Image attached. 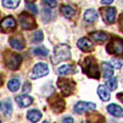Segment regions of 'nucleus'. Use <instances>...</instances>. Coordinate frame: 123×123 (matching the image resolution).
<instances>
[{"label": "nucleus", "mask_w": 123, "mask_h": 123, "mask_svg": "<svg viewBox=\"0 0 123 123\" xmlns=\"http://www.w3.org/2000/svg\"><path fill=\"white\" fill-rule=\"evenodd\" d=\"M27 7L29 8V10H31V12H33V13H37L38 12L37 6L35 4H27Z\"/></svg>", "instance_id": "nucleus-34"}, {"label": "nucleus", "mask_w": 123, "mask_h": 123, "mask_svg": "<svg viewBox=\"0 0 123 123\" xmlns=\"http://www.w3.org/2000/svg\"><path fill=\"white\" fill-rule=\"evenodd\" d=\"M48 66L44 63H39L34 66L32 72L30 74V78L32 79H38L41 78V77H44L48 74Z\"/></svg>", "instance_id": "nucleus-9"}, {"label": "nucleus", "mask_w": 123, "mask_h": 123, "mask_svg": "<svg viewBox=\"0 0 123 123\" xmlns=\"http://www.w3.org/2000/svg\"><path fill=\"white\" fill-rule=\"evenodd\" d=\"M9 44L12 48L17 49V50H21V49L25 47L26 42H25L24 37L21 34H18V35H15L9 38Z\"/></svg>", "instance_id": "nucleus-13"}, {"label": "nucleus", "mask_w": 123, "mask_h": 123, "mask_svg": "<svg viewBox=\"0 0 123 123\" xmlns=\"http://www.w3.org/2000/svg\"><path fill=\"white\" fill-rule=\"evenodd\" d=\"M45 4H47L48 6H50V7H56L57 5V1L56 0H42Z\"/></svg>", "instance_id": "nucleus-32"}, {"label": "nucleus", "mask_w": 123, "mask_h": 123, "mask_svg": "<svg viewBox=\"0 0 123 123\" xmlns=\"http://www.w3.org/2000/svg\"><path fill=\"white\" fill-rule=\"evenodd\" d=\"M98 94L99 98H101L103 102L110 101V98H111L110 91L105 85H98Z\"/></svg>", "instance_id": "nucleus-20"}, {"label": "nucleus", "mask_w": 123, "mask_h": 123, "mask_svg": "<svg viewBox=\"0 0 123 123\" xmlns=\"http://www.w3.org/2000/svg\"><path fill=\"white\" fill-rule=\"evenodd\" d=\"M18 21H20L22 29L24 30H33L37 28V23L35 22V18L32 14H30L27 11H23L18 15Z\"/></svg>", "instance_id": "nucleus-7"}, {"label": "nucleus", "mask_w": 123, "mask_h": 123, "mask_svg": "<svg viewBox=\"0 0 123 123\" xmlns=\"http://www.w3.org/2000/svg\"><path fill=\"white\" fill-rule=\"evenodd\" d=\"M32 52H33L35 55L46 56V55H48V49H47V48H45L44 46L39 45V46H37V47L33 48V49H32Z\"/></svg>", "instance_id": "nucleus-25"}, {"label": "nucleus", "mask_w": 123, "mask_h": 123, "mask_svg": "<svg viewBox=\"0 0 123 123\" xmlns=\"http://www.w3.org/2000/svg\"><path fill=\"white\" fill-rule=\"evenodd\" d=\"M57 73L61 76H65L68 74H74V73H76V66L75 65H63L62 67L59 68Z\"/></svg>", "instance_id": "nucleus-18"}, {"label": "nucleus", "mask_w": 123, "mask_h": 123, "mask_svg": "<svg viewBox=\"0 0 123 123\" xmlns=\"http://www.w3.org/2000/svg\"><path fill=\"white\" fill-rule=\"evenodd\" d=\"M20 2H21V0H2V5L6 7V8L13 9L18 6Z\"/></svg>", "instance_id": "nucleus-24"}, {"label": "nucleus", "mask_w": 123, "mask_h": 123, "mask_svg": "<svg viewBox=\"0 0 123 123\" xmlns=\"http://www.w3.org/2000/svg\"><path fill=\"white\" fill-rule=\"evenodd\" d=\"M47 103L55 113H63L66 109V103L62 98V95L59 93H53L50 97H48Z\"/></svg>", "instance_id": "nucleus-5"}, {"label": "nucleus", "mask_w": 123, "mask_h": 123, "mask_svg": "<svg viewBox=\"0 0 123 123\" xmlns=\"http://www.w3.org/2000/svg\"><path fill=\"white\" fill-rule=\"evenodd\" d=\"M107 110L111 115H113L114 117H123V109L120 107L116 105V104H110L109 106L107 107Z\"/></svg>", "instance_id": "nucleus-15"}, {"label": "nucleus", "mask_w": 123, "mask_h": 123, "mask_svg": "<svg viewBox=\"0 0 123 123\" xmlns=\"http://www.w3.org/2000/svg\"><path fill=\"white\" fill-rule=\"evenodd\" d=\"M118 27L119 30L123 33V12L119 14V18H118Z\"/></svg>", "instance_id": "nucleus-33"}, {"label": "nucleus", "mask_w": 123, "mask_h": 123, "mask_svg": "<svg viewBox=\"0 0 123 123\" xmlns=\"http://www.w3.org/2000/svg\"><path fill=\"white\" fill-rule=\"evenodd\" d=\"M15 102L18 103V105L21 108H27L33 103V98L29 97V95L23 94V95H18V97L15 98Z\"/></svg>", "instance_id": "nucleus-16"}, {"label": "nucleus", "mask_w": 123, "mask_h": 123, "mask_svg": "<svg viewBox=\"0 0 123 123\" xmlns=\"http://www.w3.org/2000/svg\"><path fill=\"white\" fill-rule=\"evenodd\" d=\"M102 68H103V75L104 78H111L114 74V70H113V66L108 62H104L102 64Z\"/></svg>", "instance_id": "nucleus-21"}, {"label": "nucleus", "mask_w": 123, "mask_h": 123, "mask_svg": "<svg viewBox=\"0 0 123 123\" xmlns=\"http://www.w3.org/2000/svg\"><path fill=\"white\" fill-rule=\"evenodd\" d=\"M15 28H17V22L11 15L5 17L3 20L0 21V31L2 33H9Z\"/></svg>", "instance_id": "nucleus-10"}, {"label": "nucleus", "mask_w": 123, "mask_h": 123, "mask_svg": "<svg viewBox=\"0 0 123 123\" xmlns=\"http://www.w3.org/2000/svg\"><path fill=\"white\" fill-rule=\"evenodd\" d=\"M97 108V105L94 103L90 102H78L74 107V111L78 114H82L86 111H91Z\"/></svg>", "instance_id": "nucleus-11"}, {"label": "nucleus", "mask_w": 123, "mask_h": 123, "mask_svg": "<svg viewBox=\"0 0 123 123\" xmlns=\"http://www.w3.org/2000/svg\"><path fill=\"white\" fill-rule=\"evenodd\" d=\"M63 123H74V119L72 117H65L63 119Z\"/></svg>", "instance_id": "nucleus-35"}, {"label": "nucleus", "mask_w": 123, "mask_h": 123, "mask_svg": "<svg viewBox=\"0 0 123 123\" xmlns=\"http://www.w3.org/2000/svg\"><path fill=\"white\" fill-rule=\"evenodd\" d=\"M7 86H8V89L10 91H17L18 88H20L21 86V84H20V80H18V78H12L11 80H9V82L8 84H7Z\"/></svg>", "instance_id": "nucleus-26"}, {"label": "nucleus", "mask_w": 123, "mask_h": 123, "mask_svg": "<svg viewBox=\"0 0 123 123\" xmlns=\"http://www.w3.org/2000/svg\"><path fill=\"white\" fill-rule=\"evenodd\" d=\"M98 12L94 9H92V8L86 9L85 12H84V21H85L86 23H89V24L94 23L95 21L98 20Z\"/></svg>", "instance_id": "nucleus-17"}, {"label": "nucleus", "mask_w": 123, "mask_h": 123, "mask_svg": "<svg viewBox=\"0 0 123 123\" xmlns=\"http://www.w3.org/2000/svg\"><path fill=\"white\" fill-rule=\"evenodd\" d=\"M41 117H42L41 112L38 110H35V109L30 110V111H28V113H27V118H28L32 123L38 122L41 119Z\"/></svg>", "instance_id": "nucleus-22"}, {"label": "nucleus", "mask_w": 123, "mask_h": 123, "mask_svg": "<svg viewBox=\"0 0 123 123\" xmlns=\"http://www.w3.org/2000/svg\"><path fill=\"white\" fill-rule=\"evenodd\" d=\"M0 123H1V120H0Z\"/></svg>", "instance_id": "nucleus-42"}, {"label": "nucleus", "mask_w": 123, "mask_h": 123, "mask_svg": "<svg viewBox=\"0 0 123 123\" xmlns=\"http://www.w3.org/2000/svg\"><path fill=\"white\" fill-rule=\"evenodd\" d=\"M80 65H81L83 72L89 78H93V79L101 78V72H99V69H98V66L97 64V61H95L94 56L88 55L86 57H84Z\"/></svg>", "instance_id": "nucleus-1"}, {"label": "nucleus", "mask_w": 123, "mask_h": 123, "mask_svg": "<svg viewBox=\"0 0 123 123\" xmlns=\"http://www.w3.org/2000/svg\"><path fill=\"white\" fill-rule=\"evenodd\" d=\"M43 33H42V31L40 30H37L35 33H34L33 35V39L32 41L34 42V43H39V42H41L42 40H43Z\"/></svg>", "instance_id": "nucleus-29"}, {"label": "nucleus", "mask_w": 123, "mask_h": 123, "mask_svg": "<svg viewBox=\"0 0 123 123\" xmlns=\"http://www.w3.org/2000/svg\"><path fill=\"white\" fill-rule=\"evenodd\" d=\"M99 12H101L103 20L105 21L106 24H114L115 20H116V12H117L115 7H111V6L102 7L99 9Z\"/></svg>", "instance_id": "nucleus-8"}, {"label": "nucleus", "mask_w": 123, "mask_h": 123, "mask_svg": "<svg viewBox=\"0 0 123 123\" xmlns=\"http://www.w3.org/2000/svg\"><path fill=\"white\" fill-rule=\"evenodd\" d=\"M0 107H1V104H0Z\"/></svg>", "instance_id": "nucleus-41"}, {"label": "nucleus", "mask_w": 123, "mask_h": 123, "mask_svg": "<svg viewBox=\"0 0 123 123\" xmlns=\"http://www.w3.org/2000/svg\"><path fill=\"white\" fill-rule=\"evenodd\" d=\"M114 1V0H102V4H106V5H108V4H111Z\"/></svg>", "instance_id": "nucleus-37"}, {"label": "nucleus", "mask_w": 123, "mask_h": 123, "mask_svg": "<svg viewBox=\"0 0 123 123\" xmlns=\"http://www.w3.org/2000/svg\"><path fill=\"white\" fill-rule=\"evenodd\" d=\"M31 89H32V87H31V83L29 81H26L24 83V86H23V88H22L23 93H29V92L31 91Z\"/></svg>", "instance_id": "nucleus-31"}, {"label": "nucleus", "mask_w": 123, "mask_h": 123, "mask_svg": "<svg viewBox=\"0 0 123 123\" xmlns=\"http://www.w3.org/2000/svg\"><path fill=\"white\" fill-rule=\"evenodd\" d=\"M3 60H4V64L6 68H8L9 70L17 71L18 70L21 64H22V56L18 53L12 52L10 50H5L3 53Z\"/></svg>", "instance_id": "nucleus-3"}, {"label": "nucleus", "mask_w": 123, "mask_h": 123, "mask_svg": "<svg viewBox=\"0 0 123 123\" xmlns=\"http://www.w3.org/2000/svg\"><path fill=\"white\" fill-rule=\"evenodd\" d=\"M57 86L62 91V94L65 97H69L72 95L76 90V82L71 78H61L57 79Z\"/></svg>", "instance_id": "nucleus-4"}, {"label": "nucleus", "mask_w": 123, "mask_h": 123, "mask_svg": "<svg viewBox=\"0 0 123 123\" xmlns=\"http://www.w3.org/2000/svg\"><path fill=\"white\" fill-rule=\"evenodd\" d=\"M82 123H86V122H82Z\"/></svg>", "instance_id": "nucleus-40"}, {"label": "nucleus", "mask_w": 123, "mask_h": 123, "mask_svg": "<svg viewBox=\"0 0 123 123\" xmlns=\"http://www.w3.org/2000/svg\"><path fill=\"white\" fill-rule=\"evenodd\" d=\"M77 46L81 49L84 52H90L94 49V45L93 43L90 41V39H88L87 37H82L80 38L77 42Z\"/></svg>", "instance_id": "nucleus-12"}, {"label": "nucleus", "mask_w": 123, "mask_h": 123, "mask_svg": "<svg viewBox=\"0 0 123 123\" xmlns=\"http://www.w3.org/2000/svg\"><path fill=\"white\" fill-rule=\"evenodd\" d=\"M3 82H4V79H3V75L0 73V86L3 85Z\"/></svg>", "instance_id": "nucleus-38"}, {"label": "nucleus", "mask_w": 123, "mask_h": 123, "mask_svg": "<svg viewBox=\"0 0 123 123\" xmlns=\"http://www.w3.org/2000/svg\"><path fill=\"white\" fill-rule=\"evenodd\" d=\"M36 1V0H26V2L27 3H29V4H32V3L33 2H35Z\"/></svg>", "instance_id": "nucleus-39"}, {"label": "nucleus", "mask_w": 123, "mask_h": 123, "mask_svg": "<svg viewBox=\"0 0 123 123\" xmlns=\"http://www.w3.org/2000/svg\"><path fill=\"white\" fill-rule=\"evenodd\" d=\"M89 36L95 42H98V43H103V42H105L108 39V34L103 32V31H95V32H92L89 34Z\"/></svg>", "instance_id": "nucleus-19"}, {"label": "nucleus", "mask_w": 123, "mask_h": 123, "mask_svg": "<svg viewBox=\"0 0 123 123\" xmlns=\"http://www.w3.org/2000/svg\"><path fill=\"white\" fill-rule=\"evenodd\" d=\"M106 49L110 55H123V39L120 37L113 36L106 46Z\"/></svg>", "instance_id": "nucleus-6"}, {"label": "nucleus", "mask_w": 123, "mask_h": 123, "mask_svg": "<svg viewBox=\"0 0 123 123\" xmlns=\"http://www.w3.org/2000/svg\"><path fill=\"white\" fill-rule=\"evenodd\" d=\"M61 11H62V13L64 14V17L67 18H71L73 15L75 14V12H76L75 9L73 8L72 6L66 5V4H64V5L61 6Z\"/></svg>", "instance_id": "nucleus-23"}, {"label": "nucleus", "mask_w": 123, "mask_h": 123, "mask_svg": "<svg viewBox=\"0 0 123 123\" xmlns=\"http://www.w3.org/2000/svg\"><path fill=\"white\" fill-rule=\"evenodd\" d=\"M86 119L89 123H104L105 117L98 112H90L86 114Z\"/></svg>", "instance_id": "nucleus-14"}, {"label": "nucleus", "mask_w": 123, "mask_h": 123, "mask_svg": "<svg viewBox=\"0 0 123 123\" xmlns=\"http://www.w3.org/2000/svg\"><path fill=\"white\" fill-rule=\"evenodd\" d=\"M2 110H3V113H4L6 116H10L11 112H12V106H11V103L9 102V99H6V101L3 102Z\"/></svg>", "instance_id": "nucleus-27"}, {"label": "nucleus", "mask_w": 123, "mask_h": 123, "mask_svg": "<svg viewBox=\"0 0 123 123\" xmlns=\"http://www.w3.org/2000/svg\"><path fill=\"white\" fill-rule=\"evenodd\" d=\"M114 68L116 69H120L122 66H123V60H120V59H116V57H114V59L111 60V63H110Z\"/></svg>", "instance_id": "nucleus-30"}, {"label": "nucleus", "mask_w": 123, "mask_h": 123, "mask_svg": "<svg viewBox=\"0 0 123 123\" xmlns=\"http://www.w3.org/2000/svg\"><path fill=\"white\" fill-rule=\"evenodd\" d=\"M106 85L108 86V88H109L111 91L115 90V89L117 88V86H118V80H117V77H111L109 80H107Z\"/></svg>", "instance_id": "nucleus-28"}, {"label": "nucleus", "mask_w": 123, "mask_h": 123, "mask_svg": "<svg viewBox=\"0 0 123 123\" xmlns=\"http://www.w3.org/2000/svg\"><path fill=\"white\" fill-rule=\"evenodd\" d=\"M71 57V50L67 44H57L53 49V55L51 57L52 64L56 65L62 61H67Z\"/></svg>", "instance_id": "nucleus-2"}, {"label": "nucleus", "mask_w": 123, "mask_h": 123, "mask_svg": "<svg viewBox=\"0 0 123 123\" xmlns=\"http://www.w3.org/2000/svg\"><path fill=\"white\" fill-rule=\"evenodd\" d=\"M116 98H117L121 103H123V92H119V93H117Z\"/></svg>", "instance_id": "nucleus-36"}]
</instances>
